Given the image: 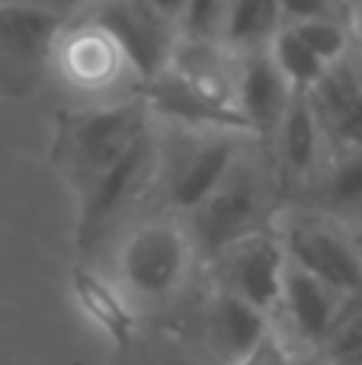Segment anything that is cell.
<instances>
[{"mask_svg":"<svg viewBox=\"0 0 362 365\" xmlns=\"http://www.w3.org/2000/svg\"><path fill=\"white\" fill-rule=\"evenodd\" d=\"M192 253L196 250L186 227L173 221H151L125 240L119 253V276L135 298L167 302L186 282Z\"/></svg>","mask_w":362,"mask_h":365,"instance_id":"8992f818","label":"cell"},{"mask_svg":"<svg viewBox=\"0 0 362 365\" xmlns=\"http://www.w3.org/2000/svg\"><path fill=\"white\" fill-rule=\"evenodd\" d=\"M279 141V164L282 173H289L299 182H311L318 173V160H321V145H327L321 125L314 119V109L308 93H295L289 103L286 115H282L279 128L273 135Z\"/></svg>","mask_w":362,"mask_h":365,"instance_id":"2e32d148","label":"cell"},{"mask_svg":"<svg viewBox=\"0 0 362 365\" xmlns=\"http://www.w3.org/2000/svg\"><path fill=\"white\" fill-rule=\"evenodd\" d=\"M314 119L324 141L333 151H356L362 148V77L350 58L331 64L318 83L308 90Z\"/></svg>","mask_w":362,"mask_h":365,"instance_id":"8fae6325","label":"cell"},{"mask_svg":"<svg viewBox=\"0 0 362 365\" xmlns=\"http://www.w3.org/2000/svg\"><path fill=\"white\" fill-rule=\"evenodd\" d=\"M295 90L276 68L269 48L244 51L237 64V83H234V109L244 119L247 132H257L263 138H273L292 103Z\"/></svg>","mask_w":362,"mask_h":365,"instance_id":"30bf717a","label":"cell"},{"mask_svg":"<svg viewBox=\"0 0 362 365\" xmlns=\"http://www.w3.org/2000/svg\"><path fill=\"white\" fill-rule=\"evenodd\" d=\"M299 365H324V362H321L318 356H314V362H299Z\"/></svg>","mask_w":362,"mask_h":365,"instance_id":"f546056e","label":"cell"},{"mask_svg":"<svg viewBox=\"0 0 362 365\" xmlns=\"http://www.w3.org/2000/svg\"><path fill=\"white\" fill-rule=\"evenodd\" d=\"M282 13V26L311 23V19H343L350 23L353 10L343 0H276Z\"/></svg>","mask_w":362,"mask_h":365,"instance_id":"603a6c76","label":"cell"},{"mask_svg":"<svg viewBox=\"0 0 362 365\" xmlns=\"http://www.w3.org/2000/svg\"><path fill=\"white\" fill-rule=\"evenodd\" d=\"M148 4H151L160 16H167L173 26H177L180 23V13H183V6H186V0H148Z\"/></svg>","mask_w":362,"mask_h":365,"instance_id":"484cf974","label":"cell"},{"mask_svg":"<svg viewBox=\"0 0 362 365\" xmlns=\"http://www.w3.org/2000/svg\"><path fill=\"white\" fill-rule=\"evenodd\" d=\"M286 259L295 269L321 279L340 295H362V244L340 221L324 215H299L279 234Z\"/></svg>","mask_w":362,"mask_h":365,"instance_id":"3957f363","label":"cell"},{"mask_svg":"<svg viewBox=\"0 0 362 365\" xmlns=\"http://www.w3.org/2000/svg\"><path fill=\"white\" fill-rule=\"evenodd\" d=\"M157 177V138L154 128L145 132L109 170L81 189V218H77V244L90 247L103 237L109 225L148 189Z\"/></svg>","mask_w":362,"mask_h":365,"instance_id":"ba28073f","label":"cell"},{"mask_svg":"<svg viewBox=\"0 0 362 365\" xmlns=\"http://www.w3.org/2000/svg\"><path fill=\"white\" fill-rule=\"evenodd\" d=\"M346 6H350V10H356V6H362V0H343Z\"/></svg>","mask_w":362,"mask_h":365,"instance_id":"83f0119b","label":"cell"},{"mask_svg":"<svg viewBox=\"0 0 362 365\" xmlns=\"http://www.w3.org/2000/svg\"><path fill=\"white\" fill-rule=\"evenodd\" d=\"M350 32H353V48H350V61L356 68V74L362 77V6L353 10V19H350Z\"/></svg>","mask_w":362,"mask_h":365,"instance_id":"d4e9b609","label":"cell"},{"mask_svg":"<svg viewBox=\"0 0 362 365\" xmlns=\"http://www.w3.org/2000/svg\"><path fill=\"white\" fill-rule=\"evenodd\" d=\"M64 48V71L74 77L81 87H103L115 77V71L122 68V55L113 42H109L106 32H100L93 23L81 26L71 42L55 45Z\"/></svg>","mask_w":362,"mask_h":365,"instance_id":"e0dca14e","label":"cell"},{"mask_svg":"<svg viewBox=\"0 0 362 365\" xmlns=\"http://www.w3.org/2000/svg\"><path fill=\"white\" fill-rule=\"evenodd\" d=\"M145 132H151L148 100H125L74 113L64 119L58 135V164L77 182V189H83L103 170H109Z\"/></svg>","mask_w":362,"mask_h":365,"instance_id":"7a4b0ae2","label":"cell"},{"mask_svg":"<svg viewBox=\"0 0 362 365\" xmlns=\"http://www.w3.org/2000/svg\"><path fill=\"white\" fill-rule=\"evenodd\" d=\"M19 4H32V6H42V10H48V13H58L61 16L68 6H74L77 0H19Z\"/></svg>","mask_w":362,"mask_h":365,"instance_id":"4316f807","label":"cell"},{"mask_svg":"<svg viewBox=\"0 0 362 365\" xmlns=\"http://www.w3.org/2000/svg\"><path fill=\"white\" fill-rule=\"evenodd\" d=\"M218 263V289L244 298L247 304L260 308L273 317L282 298V279H286V250L282 240L269 231H257L250 237L231 244L215 257Z\"/></svg>","mask_w":362,"mask_h":365,"instance_id":"9c48e42d","label":"cell"},{"mask_svg":"<svg viewBox=\"0 0 362 365\" xmlns=\"http://www.w3.org/2000/svg\"><path fill=\"white\" fill-rule=\"evenodd\" d=\"M145 100L154 115L167 119L177 128H196V132H228V128H234V132H247L244 119L237 115V109L231 103H222L215 96L202 93L190 81H183L173 68H167L164 74L148 83Z\"/></svg>","mask_w":362,"mask_h":365,"instance_id":"7c38bea8","label":"cell"},{"mask_svg":"<svg viewBox=\"0 0 362 365\" xmlns=\"http://www.w3.org/2000/svg\"><path fill=\"white\" fill-rule=\"evenodd\" d=\"M314 356L324 365H362V295H350L343 302L331 334Z\"/></svg>","mask_w":362,"mask_h":365,"instance_id":"ffe728a7","label":"cell"},{"mask_svg":"<svg viewBox=\"0 0 362 365\" xmlns=\"http://www.w3.org/2000/svg\"><path fill=\"white\" fill-rule=\"evenodd\" d=\"M282 29V13L276 0H231L222 42L237 51L267 48Z\"/></svg>","mask_w":362,"mask_h":365,"instance_id":"ac0fdd59","label":"cell"},{"mask_svg":"<svg viewBox=\"0 0 362 365\" xmlns=\"http://www.w3.org/2000/svg\"><path fill=\"white\" fill-rule=\"evenodd\" d=\"M267 180L257 170V164H250L237 154V160L222 177V182L196 208L186 212L190 215L186 234H190L192 250L199 257L215 259L231 244H237V240L250 237L257 231H267Z\"/></svg>","mask_w":362,"mask_h":365,"instance_id":"6da1fadb","label":"cell"},{"mask_svg":"<svg viewBox=\"0 0 362 365\" xmlns=\"http://www.w3.org/2000/svg\"><path fill=\"white\" fill-rule=\"evenodd\" d=\"M267 48H269V55H273L276 68L282 71V77L289 81V87H292L295 93H308L327 71V64L301 42L299 32H295L292 26H282Z\"/></svg>","mask_w":362,"mask_h":365,"instance_id":"d6986e66","label":"cell"},{"mask_svg":"<svg viewBox=\"0 0 362 365\" xmlns=\"http://www.w3.org/2000/svg\"><path fill=\"white\" fill-rule=\"evenodd\" d=\"M173 365H190V362H173Z\"/></svg>","mask_w":362,"mask_h":365,"instance_id":"4dcf8cb0","label":"cell"},{"mask_svg":"<svg viewBox=\"0 0 362 365\" xmlns=\"http://www.w3.org/2000/svg\"><path fill=\"white\" fill-rule=\"evenodd\" d=\"M269 327H273V317L224 289H215L212 298L205 302V314H202L205 346L224 365H234L260 336L269 334Z\"/></svg>","mask_w":362,"mask_h":365,"instance_id":"5bb4252c","label":"cell"},{"mask_svg":"<svg viewBox=\"0 0 362 365\" xmlns=\"http://www.w3.org/2000/svg\"><path fill=\"white\" fill-rule=\"evenodd\" d=\"M350 295H340L337 289L324 285L321 279L308 276V272L295 269L292 263L286 266V279H282V298H279V314H286L289 330L301 346L314 349L324 343L331 334L333 321H337L340 308Z\"/></svg>","mask_w":362,"mask_h":365,"instance_id":"4fadbf2b","label":"cell"},{"mask_svg":"<svg viewBox=\"0 0 362 365\" xmlns=\"http://www.w3.org/2000/svg\"><path fill=\"white\" fill-rule=\"evenodd\" d=\"M353 234H356V240L362 244V225H356V227H353Z\"/></svg>","mask_w":362,"mask_h":365,"instance_id":"f1b7e54d","label":"cell"},{"mask_svg":"<svg viewBox=\"0 0 362 365\" xmlns=\"http://www.w3.org/2000/svg\"><path fill=\"white\" fill-rule=\"evenodd\" d=\"M61 32V16L42 6L0 0V90L23 96L36 90L51 61Z\"/></svg>","mask_w":362,"mask_h":365,"instance_id":"52a82bcc","label":"cell"},{"mask_svg":"<svg viewBox=\"0 0 362 365\" xmlns=\"http://www.w3.org/2000/svg\"><path fill=\"white\" fill-rule=\"evenodd\" d=\"M234 365H299V362L292 356V346L269 327V334L260 336Z\"/></svg>","mask_w":362,"mask_h":365,"instance_id":"cb8c5ba5","label":"cell"},{"mask_svg":"<svg viewBox=\"0 0 362 365\" xmlns=\"http://www.w3.org/2000/svg\"><path fill=\"white\" fill-rule=\"evenodd\" d=\"M314 215L340 221L353 231L362 225V148L333 151L331 164L308 182Z\"/></svg>","mask_w":362,"mask_h":365,"instance_id":"9a60e30c","label":"cell"},{"mask_svg":"<svg viewBox=\"0 0 362 365\" xmlns=\"http://www.w3.org/2000/svg\"><path fill=\"white\" fill-rule=\"evenodd\" d=\"M234 160L237 138H231L228 132L177 128L164 145L157 141V173L164 177L167 199L183 212L196 208L222 182Z\"/></svg>","mask_w":362,"mask_h":365,"instance_id":"277c9868","label":"cell"},{"mask_svg":"<svg viewBox=\"0 0 362 365\" xmlns=\"http://www.w3.org/2000/svg\"><path fill=\"white\" fill-rule=\"evenodd\" d=\"M228 10L231 0H186L183 13H180V32H183V38L222 42Z\"/></svg>","mask_w":362,"mask_h":365,"instance_id":"7402d4cb","label":"cell"},{"mask_svg":"<svg viewBox=\"0 0 362 365\" xmlns=\"http://www.w3.org/2000/svg\"><path fill=\"white\" fill-rule=\"evenodd\" d=\"M87 23L106 32L141 83H151L170 68L177 29L148 0H93Z\"/></svg>","mask_w":362,"mask_h":365,"instance_id":"5b68a950","label":"cell"},{"mask_svg":"<svg viewBox=\"0 0 362 365\" xmlns=\"http://www.w3.org/2000/svg\"><path fill=\"white\" fill-rule=\"evenodd\" d=\"M292 29L299 32V38L327 68L350 58L353 32H350V23H343V19H311V23H295Z\"/></svg>","mask_w":362,"mask_h":365,"instance_id":"44dd1931","label":"cell"}]
</instances>
